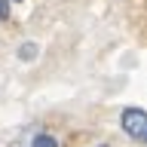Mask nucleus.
I'll list each match as a JSON object with an SVG mask.
<instances>
[{
  "mask_svg": "<svg viewBox=\"0 0 147 147\" xmlns=\"http://www.w3.org/2000/svg\"><path fill=\"white\" fill-rule=\"evenodd\" d=\"M119 126H123V132L132 141H138V144L147 141V113L141 107H126L119 113Z\"/></svg>",
  "mask_w": 147,
  "mask_h": 147,
  "instance_id": "obj_1",
  "label": "nucleus"
},
{
  "mask_svg": "<svg viewBox=\"0 0 147 147\" xmlns=\"http://www.w3.org/2000/svg\"><path fill=\"white\" fill-rule=\"evenodd\" d=\"M31 147H58V141H55L52 135H46V132H43V135H37L34 141H31Z\"/></svg>",
  "mask_w": 147,
  "mask_h": 147,
  "instance_id": "obj_2",
  "label": "nucleus"
},
{
  "mask_svg": "<svg viewBox=\"0 0 147 147\" xmlns=\"http://www.w3.org/2000/svg\"><path fill=\"white\" fill-rule=\"evenodd\" d=\"M37 55V46L28 43V46H18V58H34Z\"/></svg>",
  "mask_w": 147,
  "mask_h": 147,
  "instance_id": "obj_3",
  "label": "nucleus"
},
{
  "mask_svg": "<svg viewBox=\"0 0 147 147\" xmlns=\"http://www.w3.org/2000/svg\"><path fill=\"white\" fill-rule=\"evenodd\" d=\"M0 22H9V0H0Z\"/></svg>",
  "mask_w": 147,
  "mask_h": 147,
  "instance_id": "obj_4",
  "label": "nucleus"
}]
</instances>
